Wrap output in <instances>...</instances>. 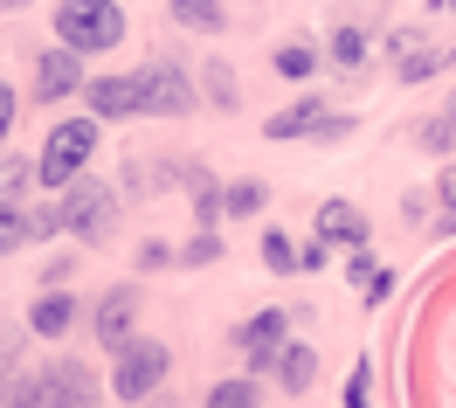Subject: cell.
Returning a JSON list of instances; mask_svg holds the SVG:
<instances>
[{
    "instance_id": "obj_35",
    "label": "cell",
    "mask_w": 456,
    "mask_h": 408,
    "mask_svg": "<svg viewBox=\"0 0 456 408\" xmlns=\"http://www.w3.org/2000/svg\"><path fill=\"white\" fill-rule=\"evenodd\" d=\"M173 263V242H139V270H167Z\"/></svg>"
},
{
    "instance_id": "obj_24",
    "label": "cell",
    "mask_w": 456,
    "mask_h": 408,
    "mask_svg": "<svg viewBox=\"0 0 456 408\" xmlns=\"http://www.w3.org/2000/svg\"><path fill=\"white\" fill-rule=\"evenodd\" d=\"M256 257H263V270H270V277H290V270H297V242H290L284 229H263V235H256Z\"/></svg>"
},
{
    "instance_id": "obj_34",
    "label": "cell",
    "mask_w": 456,
    "mask_h": 408,
    "mask_svg": "<svg viewBox=\"0 0 456 408\" xmlns=\"http://www.w3.org/2000/svg\"><path fill=\"white\" fill-rule=\"evenodd\" d=\"M422 42H428L422 29H395V35H387V62H395V56H408V49H422Z\"/></svg>"
},
{
    "instance_id": "obj_1",
    "label": "cell",
    "mask_w": 456,
    "mask_h": 408,
    "mask_svg": "<svg viewBox=\"0 0 456 408\" xmlns=\"http://www.w3.org/2000/svg\"><path fill=\"white\" fill-rule=\"evenodd\" d=\"M97 139H104V125L90 111H69L49 125V139H42V159H35V187H49V194H62L77 174H90V152H97Z\"/></svg>"
},
{
    "instance_id": "obj_30",
    "label": "cell",
    "mask_w": 456,
    "mask_h": 408,
    "mask_svg": "<svg viewBox=\"0 0 456 408\" xmlns=\"http://www.w3.org/2000/svg\"><path fill=\"white\" fill-rule=\"evenodd\" d=\"M14 118H21V90H14L7 77H0V146L14 139Z\"/></svg>"
},
{
    "instance_id": "obj_13",
    "label": "cell",
    "mask_w": 456,
    "mask_h": 408,
    "mask_svg": "<svg viewBox=\"0 0 456 408\" xmlns=\"http://www.w3.org/2000/svg\"><path fill=\"white\" fill-rule=\"evenodd\" d=\"M325 118H332V104H325V97H297V104H284V111L263 118V139H277V146H284V139H312Z\"/></svg>"
},
{
    "instance_id": "obj_4",
    "label": "cell",
    "mask_w": 456,
    "mask_h": 408,
    "mask_svg": "<svg viewBox=\"0 0 456 408\" xmlns=\"http://www.w3.org/2000/svg\"><path fill=\"white\" fill-rule=\"evenodd\" d=\"M167 374H173V347L139 332L132 347L111 353V380H104V388H111L125 408H139V402H152V388H167Z\"/></svg>"
},
{
    "instance_id": "obj_37",
    "label": "cell",
    "mask_w": 456,
    "mask_h": 408,
    "mask_svg": "<svg viewBox=\"0 0 456 408\" xmlns=\"http://www.w3.org/2000/svg\"><path fill=\"white\" fill-rule=\"evenodd\" d=\"M395 298V270H373V284H367V305H387Z\"/></svg>"
},
{
    "instance_id": "obj_31",
    "label": "cell",
    "mask_w": 456,
    "mask_h": 408,
    "mask_svg": "<svg viewBox=\"0 0 456 408\" xmlns=\"http://www.w3.org/2000/svg\"><path fill=\"white\" fill-rule=\"evenodd\" d=\"M428 201L443 208V215H456V167H443V174H436V187H428Z\"/></svg>"
},
{
    "instance_id": "obj_36",
    "label": "cell",
    "mask_w": 456,
    "mask_h": 408,
    "mask_svg": "<svg viewBox=\"0 0 456 408\" xmlns=\"http://www.w3.org/2000/svg\"><path fill=\"white\" fill-rule=\"evenodd\" d=\"M367 360H360V367H353V380H346V408H367Z\"/></svg>"
},
{
    "instance_id": "obj_14",
    "label": "cell",
    "mask_w": 456,
    "mask_h": 408,
    "mask_svg": "<svg viewBox=\"0 0 456 408\" xmlns=\"http://www.w3.org/2000/svg\"><path fill=\"white\" fill-rule=\"evenodd\" d=\"M263 374L277 380L284 395H312V380H318V353L305 347V339H284V347H277V360H270Z\"/></svg>"
},
{
    "instance_id": "obj_39",
    "label": "cell",
    "mask_w": 456,
    "mask_h": 408,
    "mask_svg": "<svg viewBox=\"0 0 456 408\" xmlns=\"http://www.w3.org/2000/svg\"><path fill=\"white\" fill-rule=\"evenodd\" d=\"M443 111H450V125H456V84H450V104H443Z\"/></svg>"
},
{
    "instance_id": "obj_33",
    "label": "cell",
    "mask_w": 456,
    "mask_h": 408,
    "mask_svg": "<svg viewBox=\"0 0 456 408\" xmlns=\"http://www.w3.org/2000/svg\"><path fill=\"white\" fill-rule=\"evenodd\" d=\"M325 263H332V242H297V270H325Z\"/></svg>"
},
{
    "instance_id": "obj_29",
    "label": "cell",
    "mask_w": 456,
    "mask_h": 408,
    "mask_svg": "<svg viewBox=\"0 0 456 408\" xmlns=\"http://www.w3.org/2000/svg\"><path fill=\"white\" fill-rule=\"evenodd\" d=\"M69 277H77V249H62V257H49V263H42V277H35V284H42V291H62Z\"/></svg>"
},
{
    "instance_id": "obj_17",
    "label": "cell",
    "mask_w": 456,
    "mask_h": 408,
    "mask_svg": "<svg viewBox=\"0 0 456 408\" xmlns=\"http://www.w3.org/2000/svg\"><path fill=\"white\" fill-rule=\"evenodd\" d=\"M200 97H208L215 111H242V77L228 69V56H208V62H200Z\"/></svg>"
},
{
    "instance_id": "obj_18",
    "label": "cell",
    "mask_w": 456,
    "mask_h": 408,
    "mask_svg": "<svg viewBox=\"0 0 456 408\" xmlns=\"http://www.w3.org/2000/svg\"><path fill=\"white\" fill-rule=\"evenodd\" d=\"M325 62L346 69V77L367 69V29H360V21H332V35H325Z\"/></svg>"
},
{
    "instance_id": "obj_26",
    "label": "cell",
    "mask_w": 456,
    "mask_h": 408,
    "mask_svg": "<svg viewBox=\"0 0 456 408\" xmlns=\"http://www.w3.org/2000/svg\"><path fill=\"white\" fill-rule=\"evenodd\" d=\"M0 408H42V374H0Z\"/></svg>"
},
{
    "instance_id": "obj_23",
    "label": "cell",
    "mask_w": 456,
    "mask_h": 408,
    "mask_svg": "<svg viewBox=\"0 0 456 408\" xmlns=\"http://www.w3.org/2000/svg\"><path fill=\"white\" fill-rule=\"evenodd\" d=\"M415 146H422L428 159H450V152H456V125H450V111H428L422 125H415Z\"/></svg>"
},
{
    "instance_id": "obj_7",
    "label": "cell",
    "mask_w": 456,
    "mask_h": 408,
    "mask_svg": "<svg viewBox=\"0 0 456 408\" xmlns=\"http://www.w3.org/2000/svg\"><path fill=\"white\" fill-rule=\"evenodd\" d=\"M139 305H145L139 284H111V291H97V298H90V312H84L90 339H97L104 353L132 347V339H139Z\"/></svg>"
},
{
    "instance_id": "obj_8",
    "label": "cell",
    "mask_w": 456,
    "mask_h": 408,
    "mask_svg": "<svg viewBox=\"0 0 456 408\" xmlns=\"http://www.w3.org/2000/svg\"><path fill=\"white\" fill-rule=\"evenodd\" d=\"M228 339H235V353H242V367H249V374H263V367L277 360V347L290 339V312H277V305H270V312H249V319L235 325Z\"/></svg>"
},
{
    "instance_id": "obj_25",
    "label": "cell",
    "mask_w": 456,
    "mask_h": 408,
    "mask_svg": "<svg viewBox=\"0 0 456 408\" xmlns=\"http://www.w3.org/2000/svg\"><path fill=\"white\" fill-rule=\"evenodd\" d=\"M173 263H180V270H208V263H222V229H200V235H187V242L173 249Z\"/></svg>"
},
{
    "instance_id": "obj_11",
    "label": "cell",
    "mask_w": 456,
    "mask_h": 408,
    "mask_svg": "<svg viewBox=\"0 0 456 408\" xmlns=\"http://www.w3.org/2000/svg\"><path fill=\"white\" fill-rule=\"evenodd\" d=\"M84 298L69 291V284H62V291H35V305H28V332L35 339H62V332H77V325H84Z\"/></svg>"
},
{
    "instance_id": "obj_20",
    "label": "cell",
    "mask_w": 456,
    "mask_h": 408,
    "mask_svg": "<svg viewBox=\"0 0 456 408\" xmlns=\"http://www.w3.org/2000/svg\"><path fill=\"white\" fill-rule=\"evenodd\" d=\"M263 208H270V187H263V180H228L222 187V222H256Z\"/></svg>"
},
{
    "instance_id": "obj_28",
    "label": "cell",
    "mask_w": 456,
    "mask_h": 408,
    "mask_svg": "<svg viewBox=\"0 0 456 408\" xmlns=\"http://www.w3.org/2000/svg\"><path fill=\"white\" fill-rule=\"evenodd\" d=\"M353 132H360V118H353V111H332V118L312 132V146H339V139H353Z\"/></svg>"
},
{
    "instance_id": "obj_5",
    "label": "cell",
    "mask_w": 456,
    "mask_h": 408,
    "mask_svg": "<svg viewBox=\"0 0 456 408\" xmlns=\"http://www.w3.org/2000/svg\"><path fill=\"white\" fill-rule=\"evenodd\" d=\"M200 111V84L187 62L152 56L139 62V118H194Z\"/></svg>"
},
{
    "instance_id": "obj_16",
    "label": "cell",
    "mask_w": 456,
    "mask_h": 408,
    "mask_svg": "<svg viewBox=\"0 0 456 408\" xmlns=\"http://www.w3.org/2000/svg\"><path fill=\"white\" fill-rule=\"evenodd\" d=\"M167 21L187 35H228V0H167Z\"/></svg>"
},
{
    "instance_id": "obj_9",
    "label": "cell",
    "mask_w": 456,
    "mask_h": 408,
    "mask_svg": "<svg viewBox=\"0 0 456 408\" xmlns=\"http://www.w3.org/2000/svg\"><path fill=\"white\" fill-rule=\"evenodd\" d=\"M84 56H77V49H42V56H35V104H62V97H84Z\"/></svg>"
},
{
    "instance_id": "obj_27",
    "label": "cell",
    "mask_w": 456,
    "mask_h": 408,
    "mask_svg": "<svg viewBox=\"0 0 456 408\" xmlns=\"http://www.w3.org/2000/svg\"><path fill=\"white\" fill-rule=\"evenodd\" d=\"M28 242V208H0V257H14Z\"/></svg>"
},
{
    "instance_id": "obj_10",
    "label": "cell",
    "mask_w": 456,
    "mask_h": 408,
    "mask_svg": "<svg viewBox=\"0 0 456 408\" xmlns=\"http://www.w3.org/2000/svg\"><path fill=\"white\" fill-rule=\"evenodd\" d=\"M84 104H90L97 125H125V118H139V69H125V77H90Z\"/></svg>"
},
{
    "instance_id": "obj_22",
    "label": "cell",
    "mask_w": 456,
    "mask_h": 408,
    "mask_svg": "<svg viewBox=\"0 0 456 408\" xmlns=\"http://www.w3.org/2000/svg\"><path fill=\"white\" fill-rule=\"evenodd\" d=\"M28 187H35V159L0 152V208H28Z\"/></svg>"
},
{
    "instance_id": "obj_15",
    "label": "cell",
    "mask_w": 456,
    "mask_h": 408,
    "mask_svg": "<svg viewBox=\"0 0 456 408\" xmlns=\"http://www.w3.org/2000/svg\"><path fill=\"white\" fill-rule=\"evenodd\" d=\"M318 62H325V56H318L312 35H284V42L270 49V69H277V77H290V84H312Z\"/></svg>"
},
{
    "instance_id": "obj_21",
    "label": "cell",
    "mask_w": 456,
    "mask_h": 408,
    "mask_svg": "<svg viewBox=\"0 0 456 408\" xmlns=\"http://www.w3.org/2000/svg\"><path fill=\"white\" fill-rule=\"evenodd\" d=\"M200 408H263V380L256 374H228V380L208 388V402H200Z\"/></svg>"
},
{
    "instance_id": "obj_2",
    "label": "cell",
    "mask_w": 456,
    "mask_h": 408,
    "mask_svg": "<svg viewBox=\"0 0 456 408\" xmlns=\"http://www.w3.org/2000/svg\"><path fill=\"white\" fill-rule=\"evenodd\" d=\"M118 187H104V180H90V174H77L69 187L56 194V215H62V235L77 242V249H104L118 235Z\"/></svg>"
},
{
    "instance_id": "obj_38",
    "label": "cell",
    "mask_w": 456,
    "mask_h": 408,
    "mask_svg": "<svg viewBox=\"0 0 456 408\" xmlns=\"http://www.w3.org/2000/svg\"><path fill=\"white\" fill-rule=\"evenodd\" d=\"M21 7H35V0H0V14H21Z\"/></svg>"
},
{
    "instance_id": "obj_6",
    "label": "cell",
    "mask_w": 456,
    "mask_h": 408,
    "mask_svg": "<svg viewBox=\"0 0 456 408\" xmlns=\"http://www.w3.org/2000/svg\"><path fill=\"white\" fill-rule=\"evenodd\" d=\"M104 374L90 367L84 353H56L42 367V408H104Z\"/></svg>"
},
{
    "instance_id": "obj_19",
    "label": "cell",
    "mask_w": 456,
    "mask_h": 408,
    "mask_svg": "<svg viewBox=\"0 0 456 408\" xmlns=\"http://www.w3.org/2000/svg\"><path fill=\"white\" fill-rule=\"evenodd\" d=\"M443 69H450V49H443V42H422V49L395 56V84L415 90V84H428V77H443Z\"/></svg>"
},
{
    "instance_id": "obj_3",
    "label": "cell",
    "mask_w": 456,
    "mask_h": 408,
    "mask_svg": "<svg viewBox=\"0 0 456 408\" xmlns=\"http://www.w3.org/2000/svg\"><path fill=\"white\" fill-rule=\"evenodd\" d=\"M49 21H56V42L77 49V56H111L118 42H125V29H132L118 0H56Z\"/></svg>"
},
{
    "instance_id": "obj_12",
    "label": "cell",
    "mask_w": 456,
    "mask_h": 408,
    "mask_svg": "<svg viewBox=\"0 0 456 408\" xmlns=\"http://www.w3.org/2000/svg\"><path fill=\"white\" fill-rule=\"evenodd\" d=\"M367 208L360 201H318V242H332V249H367Z\"/></svg>"
},
{
    "instance_id": "obj_32",
    "label": "cell",
    "mask_w": 456,
    "mask_h": 408,
    "mask_svg": "<svg viewBox=\"0 0 456 408\" xmlns=\"http://www.w3.org/2000/svg\"><path fill=\"white\" fill-rule=\"evenodd\" d=\"M346 284H360V291L373 284V257L367 249H346Z\"/></svg>"
}]
</instances>
